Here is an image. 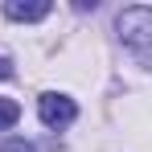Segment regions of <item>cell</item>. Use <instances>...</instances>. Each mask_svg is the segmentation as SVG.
Segmentation results:
<instances>
[{"label": "cell", "instance_id": "5b68a950", "mask_svg": "<svg viewBox=\"0 0 152 152\" xmlns=\"http://www.w3.org/2000/svg\"><path fill=\"white\" fill-rule=\"evenodd\" d=\"M0 152H37V148L29 144L25 136H4V140H0Z\"/></svg>", "mask_w": 152, "mask_h": 152}, {"label": "cell", "instance_id": "3957f363", "mask_svg": "<svg viewBox=\"0 0 152 152\" xmlns=\"http://www.w3.org/2000/svg\"><path fill=\"white\" fill-rule=\"evenodd\" d=\"M4 17L8 21H41V17H50V0H8Z\"/></svg>", "mask_w": 152, "mask_h": 152}, {"label": "cell", "instance_id": "7a4b0ae2", "mask_svg": "<svg viewBox=\"0 0 152 152\" xmlns=\"http://www.w3.org/2000/svg\"><path fill=\"white\" fill-rule=\"evenodd\" d=\"M37 115H41V124L45 127H66L78 119V107L70 95H58V91H50V95H41L37 99Z\"/></svg>", "mask_w": 152, "mask_h": 152}, {"label": "cell", "instance_id": "6da1fadb", "mask_svg": "<svg viewBox=\"0 0 152 152\" xmlns=\"http://www.w3.org/2000/svg\"><path fill=\"white\" fill-rule=\"evenodd\" d=\"M115 29H119V41L136 53L144 66H152V8H124L115 17Z\"/></svg>", "mask_w": 152, "mask_h": 152}, {"label": "cell", "instance_id": "8992f818", "mask_svg": "<svg viewBox=\"0 0 152 152\" xmlns=\"http://www.w3.org/2000/svg\"><path fill=\"white\" fill-rule=\"evenodd\" d=\"M0 78H12V62H8L4 53H0Z\"/></svg>", "mask_w": 152, "mask_h": 152}, {"label": "cell", "instance_id": "277c9868", "mask_svg": "<svg viewBox=\"0 0 152 152\" xmlns=\"http://www.w3.org/2000/svg\"><path fill=\"white\" fill-rule=\"evenodd\" d=\"M17 119H21V103H17V99H0V132L12 127Z\"/></svg>", "mask_w": 152, "mask_h": 152}]
</instances>
